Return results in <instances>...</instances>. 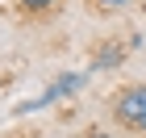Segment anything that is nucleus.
<instances>
[{"mask_svg": "<svg viewBox=\"0 0 146 138\" xmlns=\"http://www.w3.org/2000/svg\"><path fill=\"white\" fill-rule=\"evenodd\" d=\"M109 117L129 134H146V84H121L109 96Z\"/></svg>", "mask_w": 146, "mask_h": 138, "instance_id": "f257e3e1", "label": "nucleus"}, {"mask_svg": "<svg viewBox=\"0 0 146 138\" xmlns=\"http://www.w3.org/2000/svg\"><path fill=\"white\" fill-rule=\"evenodd\" d=\"M46 105H54L46 92H38V96H25V101H17L13 105V117H29V113H42Z\"/></svg>", "mask_w": 146, "mask_h": 138, "instance_id": "39448f33", "label": "nucleus"}, {"mask_svg": "<svg viewBox=\"0 0 146 138\" xmlns=\"http://www.w3.org/2000/svg\"><path fill=\"white\" fill-rule=\"evenodd\" d=\"M125 4H134V0H88L92 13H121Z\"/></svg>", "mask_w": 146, "mask_h": 138, "instance_id": "423d86ee", "label": "nucleus"}, {"mask_svg": "<svg viewBox=\"0 0 146 138\" xmlns=\"http://www.w3.org/2000/svg\"><path fill=\"white\" fill-rule=\"evenodd\" d=\"M88 75L92 71H58L54 80L46 84V96H50V101H67V96H75V92H84V84H88Z\"/></svg>", "mask_w": 146, "mask_h": 138, "instance_id": "f03ea898", "label": "nucleus"}, {"mask_svg": "<svg viewBox=\"0 0 146 138\" xmlns=\"http://www.w3.org/2000/svg\"><path fill=\"white\" fill-rule=\"evenodd\" d=\"M125 55H129V46H121L117 38H104V46H96V50H92L88 71H117V67L125 63Z\"/></svg>", "mask_w": 146, "mask_h": 138, "instance_id": "7ed1b4c3", "label": "nucleus"}, {"mask_svg": "<svg viewBox=\"0 0 146 138\" xmlns=\"http://www.w3.org/2000/svg\"><path fill=\"white\" fill-rule=\"evenodd\" d=\"M79 138H117V134H113V130H104V126H88Z\"/></svg>", "mask_w": 146, "mask_h": 138, "instance_id": "0eeeda50", "label": "nucleus"}, {"mask_svg": "<svg viewBox=\"0 0 146 138\" xmlns=\"http://www.w3.org/2000/svg\"><path fill=\"white\" fill-rule=\"evenodd\" d=\"M9 4L21 21H46V17H54L63 9V0H9Z\"/></svg>", "mask_w": 146, "mask_h": 138, "instance_id": "20e7f679", "label": "nucleus"}]
</instances>
